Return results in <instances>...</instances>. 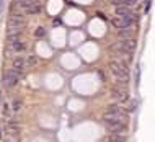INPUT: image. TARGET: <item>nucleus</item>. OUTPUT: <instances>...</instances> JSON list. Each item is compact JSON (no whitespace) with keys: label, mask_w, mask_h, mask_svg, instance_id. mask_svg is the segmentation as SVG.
<instances>
[{"label":"nucleus","mask_w":155,"mask_h":142,"mask_svg":"<svg viewBox=\"0 0 155 142\" xmlns=\"http://www.w3.org/2000/svg\"><path fill=\"white\" fill-rule=\"evenodd\" d=\"M108 142H126V136H119V134H110Z\"/></svg>","instance_id":"nucleus-12"},{"label":"nucleus","mask_w":155,"mask_h":142,"mask_svg":"<svg viewBox=\"0 0 155 142\" xmlns=\"http://www.w3.org/2000/svg\"><path fill=\"white\" fill-rule=\"evenodd\" d=\"M18 77H20V72L18 70H8L5 74V77H3V83L7 85V87H15L16 85V82H18Z\"/></svg>","instance_id":"nucleus-6"},{"label":"nucleus","mask_w":155,"mask_h":142,"mask_svg":"<svg viewBox=\"0 0 155 142\" xmlns=\"http://www.w3.org/2000/svg\"><path fill=\"white\" fill-rule=\"evenodd\" d=\"M41 10V5H39L38 2H30L28 5H26V13H30V15H34V13H38Z\"/></svg>","instance_id":"nucleus-8"},{"label":"nucleus","mask_w":155,"mask_h":142,"mask_svg":"<svg viewBox=\"0 0 155 142\" xmlns=\"http://www.w3.org/2000/svg\"><path fill=\"white\" fill-rule=\"evenodd\" d=\"M136 2L137 0H113V3H116V5H132Z\"/></svg>","instance_id":"nucleus-13"},{"label":"nucleus","mask_w":155,"mask_h":142,"mask_svg":"<svg viewBox=\"0 0 155 142\" xmlns=\"http://www.w3.org/2000/svg\"><path fill=\"white\" fill-rule=\"evenodd\" d=\"M28 64H30V65H34V64H36V57H34V56L28 57Z\"/></svg>","instance_id":"nucleus-17"},{"label":"nucleus","mask_w":155,"mask_h":142,"mask_svg":"<svg viewBox=\"0 0 155 142\" xmlns=\"http://www.w3.org/2000/svg\"><path fill=\"white\" fill-rule=\"evenodd\" d=\"M103 119L106 123H116V124H127L126 113H114V111H106L103 114Z\"/></svg>","instance_id":"nucleus-2"},{"label":"nucleus","mask_w":155,"mask_h":142,"mask_svg":"<svg viewBox=\"0 0 155 142\" xmlns=\"http://www.w3.org/2000/svg\"><path fill=\"white\" fill-rule=\"evenodd\" d=\"M34 34H36V36H38V38H41V36H44V28H38V30H36V33H34Z\"/></svg>","instance_id":"nucleus-16"},{"label":"nucleus","mask_w":155,"mask_h":142,"mask_svg":"<svg viewBox=\"0 0 155 142\" xmlns=\"http://www.w3.org/2000/svg\"><path fill=\"white\" fill-rule=\"evenodd\" d=\"M111 95L119 100V101H127L129 100V93H127V88H126V83H119L116 87L111 88Z\"/></svg>","instance_id":"nucleus-3"},{"label":"nucleus","mask_w":155,"mask_h":142,"mask_svg":"<svg viewBox=\"0 0 155 142\" xmlns=\"http://www.w3.org/2000/svg\"><path fill=\"white\" fill-rule=\"evenodd\" d=\"M132 36H134V31H132L131 28H123L121 33H119V38L121 39H131Z\"/></svg>","instance_id":"nucleus-10"},{"label":"nucleus","mask_w":155,"mask_h":142,"mask_svg":"<svg viewBox=\"0 0 155 142\" xmlns=\"http://www.w3.org/2000/svg\"><path fill=\"white\" fill-rule=\"evenodd\" d=\"M10 49H13V51H23V49H25V44H23V43H20V41H16Z\"/></svg>","instance_id":"nucleus-14"},{"label":"nucleus","mask_w":155,"mask_h":142,"mask_svg":"<svg viewBox=\"0 0 155 142\" xmlns=\"http://www.w3.org/2000/svg\"><path fill=\"white\" fill-rule=\"evenodd\" d=\"M111 72H113V75L121 83H127V80H129V69H127V65L121 64V62H111Z\"/></svg>","instance_id":"nucleus-1"},{"label":"nucleus","mask_w":155,"mask_h":142,"mask_svg":"<svg viewBox=\"0 0 155 142\" xmlns=\"http://www.w3.org/2000/svg\"><path fill=\"white\" fill-rule=\"evenodd\" d=\"M116 15H118V16H131L132 12H131L126 5H118L116 7Z\"/></svg>","instance_id":"nucleus-9"},{"label":"nucleus","mask_w":155,"mask_h":142,"mask_svg":"<svg viewBox=\"0 0 155 142\" xmlns=\"http://www.w3.org/2000/svg\"><path fill=\"white\" fill-rule=\"evenodd\" d=\"M106 129L110 131L111 134H119V136H126V132H127L126 124H116V123H106Z\"/></svg>","instance_id":"nucleus-7"},{"label":"nucleus","mask_w":155,"mask_h":142,"mask_svg":"<svg viewBox=\"0 0 155 142\" xmlns=\"http://www.w3.org/2000/svg\"><path fill=\"white\" fill-rule=\"evenodd\" d=\"M25 64H26V60L23 57H16L15 60H13V67H15V70H20V72H21V69L25 67Z\"/></svg>","instance_id":"nucleus-11"},{"label":"nucleus","mask_w":155,"mask_h":142,"mask_svg":"<svg viewBox=\"0 0 155 142\" xmlns=\"http://www.w3.org/2000/svg\"><path fill=\"white\" fill-rule=\"evenodd\" d=\"M31 0H13V3H16V5H20V7H23L25 8V12H26V5L30 3Z\"/></svg>","instance_id":"nucleus-15"},{"label":"nucleus","mask_w":155,"mask_h":142,"mask_svg":"<svg viewBox=\"0 0 155 142\" xmlns=\"http://www.w3.org/2000/svg\"><path fill=\"white\" fill-rule=\"evenodd\" d=\"M134 20H136L134 13L131 16H116V18H113V25L116 26V28H119V30H123V28H129L134 23Z\"/></svg>","instance_id":"nucleus-4"},{"label":"nucleus","mask_w":155,"mask_h":142,"mask_svg":"<svg viewBox=\"0 0 155 142\" xmlns=\"http://www.w3.org/2000/svg\"><path fill=\"white\" fill-rule=\"evenodd\" d=\"M26 21L23 16H20V15H12L10 20H8V23H7V28H15V30H21L23 31V28H25Z\"/></svg>","instance_id":"nucleus-5"}]
</instances>
